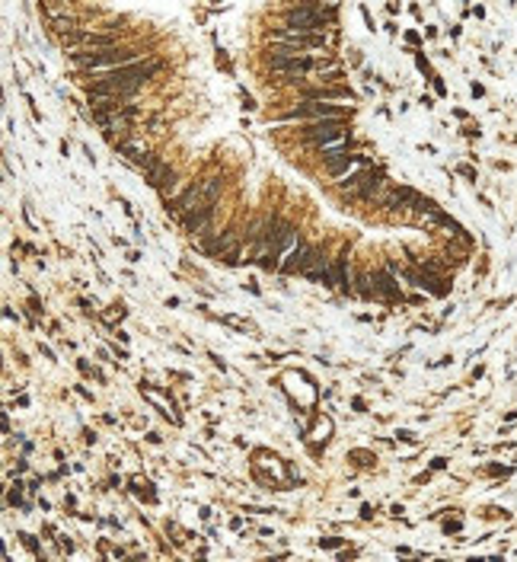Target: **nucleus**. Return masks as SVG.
Returning a JSON list of instances; mask_svg holds the SVG:
<instances>
[{
	"label": "nucleus",
	"instance_id": "nucleus-13",
	"mask_svg": "<svg viewBox=\"0 0 517 562\" xmlns=\"http://www.w3.org/2000/svg\"><path fill=\"white\" fill-rule=\"evenodd\" d=\"M332 288L338 291H352V269H348V259H332Z\"/></svg>",
	"mask_w": 517,
	"mask_h": 562
},
{
	"label": "nucleus",
	"instance_id": "nucleus-17",
	"mask_svg": "<svg viewBox=\"0 0 517 562\" xmlns=\"http://www.w3.org/2000/svg\"><path fill=\"white\" fill-rule=\"evenodd\" d=\"M256 457H259L262 463H268V466H271V473H275V479H284V466L278 463V457H275V454H268V451H259Z\"/></svg>",
	"mask_w": 517,
	"mask_h": 562
},
{
	"label": "nucleus",
	"instance_id": "nucleus-20",
	"mask_svg": "<svg viewBox=\"0 0 517 562\" xmlns=\"http://www.w3.org/2000/svg\"><path fill=\"white\" fill-rule=\"evenodd\" d=\"M329 431H332V422L329 419H319L316 422V438H329Z\"/></svg>",
	"mask_w": 517,
	"mask_h": 562
},
{
	"label": "nucleus",
	"instance_id": "nucleus-16",
	"mask_svg": "<svg viewBox=\"0 0 517 562\" xmlns=\"http://www.w3.org/2000/svg\"><path fill=\"white\" fill-rule=\"evenodd\" d=\"M173 176H176V172H173V166H169V163L153 160L150 166H147V182H150V185H156V189H160V185H166V182H173Z\"/></svg>",
	"mask_w": 517,
	"mask_h": 562
},
{
	"label": "nucleus",
	"instance_id": "nucleus-22",
	"mask_svg": "<svg viewBox=\"0 0 517 562\" xmlns=\"http://www.w3.org/2000/svg\"><path fill=\"white\" fill-rule=\"evenodd\" d=\"M352 457H355V460H358V463H371V454H367V451H355Z\"/></svg>",
	"mask_w": 517,
	"mask_h": 562
},
{
	"label": "nucleus",
	"instance_id": "nucleus-2",
	"mask_svg": "<svg viewBox=\"0 0 517 562\" xmlns=\"http://www.w3.org/2000/svg\"><path fill=\"white\" fill-rule=\"evenodd\" d=\"M74 67H80L83 74H102V71H112V67H121V64H131L137 61V51L134 48H102V51H74L71 55Z\"/></svg>",
	"mask_w": 517,
	"mask_h": 562
},
{
	"label": "nucleus",
	"instance_id": "nucleus-12",
	"mask_svg": "<svg viewBox=\"0 0 517 562\" xmlns=\"http://www.w3.org/2000/svg\"><path fill=\"white\" fill-rule=\"evenodd\" d=\"M214 208H217V205H208V208H198V211H192L189 218L182 221V227H186L189 233H201V230L208 227V224H211V218H214Z\"/></svg>",
	"mask_w": 517,
	"mask_h": 562
},
{
	"label": "nucleus",
	"instance_id": "nucleus-19",
	"mask_svg": "<svg viewBox=\"0 0 517 562\" xmlns=\"http://www.w3.org/2000/svg\"><path fill=\"white\" fill-rule=\"evenodd\" d=\"M221 323L233 326V329H243V332H252V323H249V319H240V316H230V313H224Z\"/></svg>",
	"mask_w": 517,
	"mask_h": 562
},
{
	"label": "nucleus",
	"instance_id": "nucleus-21",
	"mask_svg": "<svg viewBox=\"0 0 517 562\" xmlns=\"http://www.w3.org/2000/svg\"><path fill=\"white\" fill-rule=\"evenodd\" d=\"M121 316H125V307H121V304H115V307H112L109 313H106V319H109V323H115V319H121Z\"/></svg>",
	"mask_w": 517,
	"mask_h": 562
},
{
	"label": "nucleus",
	"instance_id": "nucleus-1",
	"mask_svg": "<svg viewBox=\"0 0 517 562\" xmlns=\"http://www.w3.org/2000/svg\"><path fill=\"white\" fill-rule=\"evenodd\" d=\"M160 67L163 64L156 61V58H144V61L137 58V61H131V64L102 71V74H96V83H90V96H125V99H131Z\"/></svg>",
	"mask_w": 517,
	"mask_h": 562
},
{
	"label": "nucleus",
	"instance_id": "nucleus-5",
	"mask_svg": "<svg viewBox=\"0 0 517 562\" xmlns=\"http://www.w3.org/2000/svg\"><path fill=\"white\" fill-rule=\"evenodd\" d=\"M335 23L332 10H322L319 0H306V4H297L284 13V26L297 32H322L326 26Z\"/></svg>",
	"mask_w": 517,
	"mask_h": 562
},
{
	"label": "nucleus",
	"instance_id": "nucleus-23",
	"mask_svg": "<svg viewBox=\"0 0 517 562\" xmlns=\"http://www.w3.org/2000/svg\"><path fill=\"white\" fill-rule=\"evenodd\" d=\"M319 4H326V7H335V4H338V0H319Z\"/></svg>",
	"mask_w": 517,
	"mask_h": 562
},
{
	"label": "nucleus",
	"instance_id": "nucleus-10",
	"mask_svg": "<svg viewBox=\"0 0 517 562\" xmlns=\"http://www.w3.org/2000/svg\"><path fill=\"white\" fill-rule=\"evenodd\" d=\"M415 198H418V192H412V189H393V192L383 195V208H390V211H396V208H412V205H415Z\"/></svg>",
	"mask_w": 517,
	"mask_h": 562
},
{
	"label": "nucleus",
	"instance_id": "nucleus-11",
	"mask_svg": "<svg viewBox=\"0 0 517 562\" xmlns=\"http://www.w3.org/2000/svg\"><path fill=\"white\" fill-rule=\"evenodd\" d=\"M118 153L125 160H131V163H137V166H150V157H147V150H144V144H134V141H118Z\"/></svg>",
	"mask_w": 517,
	"mask_h": 562
},
{
	"label": "nucleus",
	"instance_id": "nucleus-7",
	"mask_svg": "<svg viewBox=\"0 0 517 562\" xmlns=\"http://www.w3.org/2000/svg\"><path fill=\"white\" fill-rule=\"evenodd\" d=\"M300 275L316 284H332V259L316 246H306L303 262H300Z\"/></svg>",
	"mask_w": 517,
	"mask_h": 562
},
{
	"label": "nucleus",
	"instance_id": "nucleus-18",
	"mask_svg": "<svg viewBox=\"0 0 517 562\" xmlns=\"http://www.w3.org/2000/svg\"><path fill=\"white\" fill-rule=\"evenodd\" d=\"M131 489H134L141 498H147V501H153V498H156V492L150 489V482H147V479H141V476H134V479H131Z\"/></svg>",
	"mask_w": 517,
	"mask_h": 562
},
{
	"label": "nucleus",
	"instance_id": "nucleus-9",
	"mask_svg": "<svg viewBox=\"0 0 517 562\" xmlns=\"http://www.w3.org/2000/svg\"><path fill=\"white\" fill-rule=\"evenodd\" d=\"M371 291H374V297H380V300H399L402 297V294H399V281H393V275L383 272V269H377L371 275Z\"/></svg>",
	"mask_w": 517,
	"mask_h": 562
},
{
	"label": "nucleus",
	"instance_id": "nucleus-3",
	"mask_svg": "<svg viewBox=\"0 0 517 562\" xmlns=\"http://www.w3.org/2000/svg\"><path fill=\"white\" fill-rule=\"evenodd\" d=\"M221 189H224V179L221 176H211V179H205L201 185H192L189 192H182L176 202H173V218H179V221H186L192 211H198V208H208V205H217V195H221Z\"/></svg>",
	"mask_w": 517,
	"mask_h": 562
},
{
	"label": "nucleus",
	"instance_id": "nucleus-14",
	"mask_svg": "<svg viewBox=\"0 0 517 562\" xmlns=\"http://www.w3.org/2000/svg\"><path fill=\"white\" fill-rule=\"evenodd\" d=\"M141 393H144V400H150V403L160 406L163 416H169L173 422H179V412H176V406H173V400H166V396L156 390V387H144V384H141Z\"/></svg>",
	"mask_w": 517,
	"mask_h": 562
},
{
	"label": "nucleus",
	"instance_id": "nucleus-4",
	"mask_svg": "<svg viewBox=\"0 0 517 562\" xmlns=\"http://www.w3.org/2000/svg\"><path fill=\"white\" fill-rule=\"evenodd\" d=\"M383 182H387V172H383L380 166H361L358 172H352L348 179H341L338 185V195H345V198H358V202H371V198L383 189Z\"/></svg>",
	"mask_w": 517,
	"mask_h": 562
},
{
	"label": "nucleus",
	"instance_id": "nucleus-8",
	"mask_svg": "<svg viewBox=\"0 0 517 562\" xmlns=\"http://www.w3.org/2000/svg\"><path fill=\"white\" fill-rule=\"evenodd\" d=\"M297 118H306V122H319V118H345V112L335 109V106H329V102H316V99H310V102H303V106H297V109H291V112H284L281 122H297Z\"/></svg>",
	"mask_w": 517,
	"mask_h": 562
},
{
	"label": "nucleus",
	"instance_id": "nucleus-15",
	"mask_svg": "<svg viewBox=\"0 0 517 562\" xmlns=\"http://www.w3.org/2000/svg\"><path fill=\"white\" fill-rule=\"evenodd\" d=\"M306 99H355L352 90H345V86H316V90H306L303 93Z\"/></svg>",
	"mask_w": 517,
	"mask_h": 562
},
{
	"label": "nucleus",
	"instance_id": "nucleus-6",
	"mask_svg": "<svg viewBox=\"0 0 517 562\" xmlns=\"http://www.w3.org/2000/svg\"><path fill=\"white\" fill-rule=\"evenodd\" d=\"M348 118H319V122H306L303 128V141L316 150H326V147L335 144H348Z\"/></svg>",
	"mask_w": 517,
	"mask_h": 562
}]
</instances>
